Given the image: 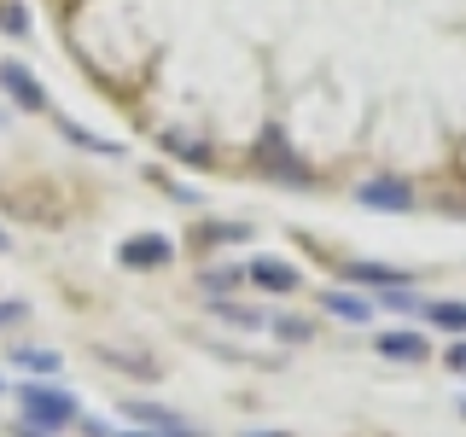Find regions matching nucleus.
<instances>
[{
	"instance_id": "f257e3e1",
	"label": "nucleus",
	"mask_w": 466,
	"mask_h": 437,
	"mask_svg": "<svg viewBox=\"0 0 466 437\" xmlns=\"http://www.w3.org/2000/svg\"><path fill=\"white\" fill-rule=\"evenodd\" d=\"M18 402H24V420H29V426H41V432H58V426L76 420V397L58 391V385H24Z\"/></svg>"
},
{
	"instance_id": "f03ea898",
	"label": "nucleus",
	"mask_w": 466,
	"mask_h": 437,
	"mask_svg": "<svg viewBox=\"0 0 466 437\" xmlns=\"http://www.w3.org/2000/svg\"><path fill=\"white\" fill-rule=\"evenodd\" d=\"M116 257H123V269H164L175 257V239H164V233H135V239L116 245Z\"/></svg>"
},
{
	"instance_id": "7ed1b4c3",
	"label": "nucleus",
	"mask_w": 466,
	"mask_h": 437,
	"mask_svg": "<svg viewBox=\"0 0 466 437\" xmlns=\"http://www.w3.org/2000/svg\"><path fill=\"white\" fill-rule=\"evenodd\" d=\"M356 198L368 204V210H408L414 193H408V181H390V175H379V181H361Z\"/></svg>"
},
{
	"instance_id": "20e7f679",
	"label": "nucleus",
	"mask_w": 466,
	"mask_h": 437,
	"mask_svg": "<svg viewBox=\"0 0 466 437\" xmlns=\"http://www.w3.org/2000/svg\"><path fill=\"white\" fill-rule=\"evenodd\" d=\"M0 87H6V94L18 99L24 111H47V94H41V82L29 76L24 65H0Z\"/></svg>"
},
{
	"instance_id": "39448f33",
	"label": "nucleus",
	"mask_w": 466,
	"mask_h": 437,
	"mask_svg": "<svg viewBox=\"0 0 466 437\" xmlns=\"http://www.w3.org/2000/svg\"><path fill=\"white\" fill-rule=\"evenodd\" d=\"M379 356L385 361H426V339H420V332H385V339H379Z\"/></svg>"
},
{
	"instance_id": "423d86ee",
	"label": "nucleus",
	"mask_w": 466,
	"mask_h": 437,
	"mask_svg": "<svg viewBox=\"0 0 466 437\" xmlns=\"http://www.w3.org/2000/svg\"><path fill=\"white\" fill-rule=\"evenodd\" d=\"M320 303H327V310L339 315V320H356V327H361V320H373V298H350V291H320Z\"/></svg>"
},
{
	"instance_id": "0eeeda50",
	"label": "nucleus",
	"mask_w": 466,
	"mask_h": 437,
	"mask_svg": "<svg viewBox=\"0 0 466 437\" xmlns=\"http://www.w3.org/2000/svg\"><path fill=\"white\" fill-rule=\"evenodd\" d=\"M251 280H257L262 291H298V269H286V262H257Z\"/></svg>"
},
{
	"instance_id": "6e6552de",
	"label": "nucleus",
	"mask_w": 466,
	"mask_h": 437,
	"mask_svg": "<svg viewBox=\"0 0 466 437\" xmlns=\"http://www.w3.org/2000/svg\"><path fill=\"white\" fill-rule=\"evenodd\" d=\"M344 274H350V280H361V286H385V291H390V286H408L397 269H379V262H350Z\"/></svg>"
},
{
	"instance_id": "1a4fd4ad",
	"label": "nucleus",
	"mask_w": 466,
	"mask_h": 437,
	"mask_svg": "<svg viewBox=\"0 0 466 437\" xmlns=\"http://www.w3.org/2000/svg\"><path fill=\"white\" fill-rule=\"evenodd\" d=\"M123 414H128V420H140V426H152V432H175V426H181V420H175L169 408H157V402H128Z\"/></svg>"
},
{
	"instance_id": "9d476101",
	"label": "nucleus",
	"mask_w": 466,
	"mask_h": 437,
	"mask_svg": "<svg viewBox=\"0 0 466 437\" xmlns=\"http://www.w3.org/2000/svg\"><path fill=\"white\" fill-rule=\"evenodd\" d=\"M12 361H18V368H29V373H58V356H53V350H29V344H18V350H12Z\"/></svg>"
},
{
	"instance_id": "9b49d317",
	"label": "nucleus",
	"mask_w": 466,
	"mask_h": 437,
	"mask_svg": "<svg viewBox=\"0 0 466 437\" xmlns=\"http://www.w3.org/2000/svg\"><path fill=\"white\" fill-rule=\"evenodd\" d=\"M426 310H431L437 327H455V332H466V303H426Z\"/></svg>"
},
{
	"instance_id": "f8f14e48",
	"label": "nucleus",
	"mask_w": 466,
	"mask_h": 437,
	"mask_svg": "<svg viewBox=\"0 0 466 437\" xmlns=\"http://www.w3.org/2000/svg\"><path fill=\"white\" fill-rule=\"evenodd\" d=\"M216 315L233 320V327H262V315L257 310H239V303H216Z\"/></svg>"
},
{
	"instance_id": "ddd939ff",
	"label": "nucleus",
	"mask_w": 466,
	"mask_h": 437,
	"mask_svg": "<svg viewBox=\"0 0 466 437\" xmlns=\"http://www.w3.org/2000/svg\"><path fill=\"white\" fill-rule=\"evenodd\" d=\"M204 286H210V291H233V286H239V269H204Z\"/></svg>"
},
{
	"instance_id": "4468645a",
	"label": "nucleus",
	"mask_w": 466,
	"mask_h": 437,
	"mask_svg": "<svg viewBox=\"0 0 466 437\" xmlns=\"http://www.w3.org/2000/svg\"><path fill=\"white\" fill-rule=\"evenodd\" d=\"M24 315H29V303H18V298L0 303V327H12V320H24Z\"/></svg>"
},
{
	"instance_id": "2eb2a0df",
	"label": "nucleus",
	"mask_w": 466,
	"mask_h": 437,
	"mask_svg": "<svg viewBox=\"0 0 466 437\" xmlns=\"http://www.w3.org/2000/svg\"><path fill=\"white\" fill-rule=\"evenodd\" d=\"M0 29H12V36H24L29 24H24V12H18V6H6V12H0Z\"/></svg>"
},
{
	"instance_id": "dca6fc26",
	"label": "nucleus",
	"mask_w": 466,
	"mask_h": 437,
	"mask_svg": "<svg viewBox=\"0 0 466 437\" xmlns=\"http://www.w3.org/2000/svg\"><path fill=\"white\" fill-rule=\"evenodd\" d=\"M449 368H466V344H455V350H449Z\"/></svg>"
},
{
	"instance_id": "f3484780",
	"label": "nucleus",
	"mask_w": 466,
	"mask_h": 437,
	"mask_svg": "<svg viewBox=\"0 0 466 437\" xmlns=\"http://www.w3.org/2000/svg\"><path fill=\"white\" fill-rule=\"evenodd\" d=\"M251 437H286V432H251Z\"/></svg>"
},
{
	"instance_id": "a211bd4d",
	"label": "nucleus",
	"mask_w": 466,
	"mask_h": 437,
	"mask_svg": "<svg viewBox=\"0 0 466 437\" xmlns=\"http://www.w3.org/2000/svg\"><path fill=\"white\" fill-rule=\"evenodd\" d=\"M0 251H6V233H0Z\"/></svg>"
}]
</instances>
